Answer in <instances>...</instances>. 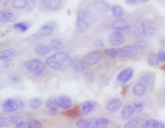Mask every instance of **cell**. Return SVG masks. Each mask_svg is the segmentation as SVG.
<instances>
[{
	"instance_id": "681fc988",
	"label": "cell",
	"mask_w": 165,
	"mask_h": 128,
	"mask_svg": "<svg viewBox=\"0 0 165 128\" xmlns=\"http://www.w3.org/2000/svg\"><path fill=\"white\" fill-rule=\"evenodd\" d=\"M153 128H165V124L162 122H156L153 126Z\"/></svg>"
},
{
	"instance_id": "ab89813d",
	"label": "cell",
	"mask_w": 165,
	"mask_h": 128,
	"mask_svg": "<svg viewBox=\"0 0 165 128\" xmlns=\"http://www.w3.org/2000/svg\"><path fill=\"white\" fill-rule=\"evenodd\" d=\"M97 119H87V127L86 128H97Z\"/></svg>"
},
{
	"instance_id": "f5cc1de1",
	"label": "cell",
	"mask_w": 165,
	"mask_h": 128,
	"mask_svg": "<svg viewBox=\"0 0 165 128\" xmlns=\"http://www.w3.org/2000/svg\"><path fill=\"white\" fill-rule=\"evenodd\" d=\"M35 4L33 1H30V3H29L28 1V5H27V7L28 10H32L34 8Z\"/></svg>"
},
{
	"instance_id": "ba28073f",
	"label": "cell",
	"mask_w": 165,
	"mask_h": 128,
	"mask_svg": "<svg viewBox=\"0 0 165 128\" xmlns=\"http://www.w3.org/2000/svg\"><path fill=\"white\" fill-rule=\"evenodd\" d=\"M125 36L120 31L112 33L109 37V41L110 44L115 46H119L122 45L125 42Z\"/></svg>"
},
{
	"instance_id": "484cf974",
	"label": "cell",
	"mask_w": 165,
	"mask_h": 128,
	"mask_svg": "<svg viewBox=\"0 0 165 128\" xmlns=\"http://www.w3.org/2000/svg\"><path fill=\"white\" fill-rule=\"evenodd\" d=\"M50 46L52 49L57 51H60L64 48L62 42L59 39H54L51 41Z\"/></svg>"
},
{
	"instance_id": "7a4b0ae2",
	"label": "cell",
	"mask_w": 165,
	"mask_h": 128,
	"mask_svg": "<svg viewBox=\"0 0 165 128\" xmlns=\"http://www.w3.org/2000/svg\"><path fill=\"white\" fill-rule=\"evenodd\" d=\"M94 17L91 12L80 10L77 13L76 25L79 28H85L93 23Z\"/></svg>"
},
{
	"instance_id": "277c9868",
	"label": "cell",
	"mask_w": 165,
	"mask_h": 128,
	"mask_svg": "<svg viewBox=\"0 0 165 128\" xmlns=\"http://www.w3.org/2000/svg\"><path fill=\"white\" fill-rule=\"evenodd\" d=\"M129 31L131 35L137 39H142L145 36L143 21H136L130 25Z\"/></svg>"
},
{
	"instance_id": "2e32d148",
	"label": "cell",
	"mask_w": 165,
	"mask_h": 128,
	"mask_svg": "<svg viewBox=\"0 0 165 128\" xmlns=\"http://www.w3.org/2000/svg\"><path fill=\"white\" fill-rule=\"evenodd\" d=\"M19 105L14 100L9 99L6 101L3 105V110L5 112H14L19 108Z\"/></svg>"
},
{
	"instance_id": "9f6ffc18",
	"label": "cell",
	"mask_w": 165,
	"mask_h": 128,
	"mask_svg": "<svg viewBox=\"0 0 165 128\" xmlns=\"http://www.w3.org/2000/svg\"><path fill=\"white\" fill-rule=\"evenodd\" d=\"M138 1H140V2H141V3H145L148 2V1H148V0H140Z\"/></svg>"
},
{
	"instance_id": "e0dca14e",
	"label": "cell",
	"mask_w": 165,
	"mask_h": 128,
	"mask_svg": "<svg viewBox=\"0 0 165 128\" xmlns=\"http://www.w3.org/2000/svg\"><path fill=\"white\" fill-rule=\"evenodd\" d=\"M135 110L134 107L131 105H127L124 107L121 113L122 119L124 120H127L131 119L134 113Z\"/></svg>"
},
{
	"instance_id": "30bf717a",
	"label": "cell",
	"mask_w": 165,
	"mask_h": 128,
	"mask_svg": "<svg viewBox=\"0 0 165 128\" xmlns=\"http://www.w3.org/2000/svg\"><path fill=\"white\" fill-rule=\"evenodd\" d=\"M130 25L123 18H118L115 20L111 25V28L117 31L129 30Z\"/></svg>"
},
{
	"instance_id": "8992f818",
	"label": "cell",
	"mask_w": 165,
	"mask_h": 128,
	"mask_svg": "<svg viewBox=\"0 0 165 128\" xmlns=\"http://www.w3.org/2000/svg\"><path fill=\"white\" fill-rule=\"evenodd\" d=\"M138 53V49L132 46L123 47L118 50L119 56L124 58H131L135 56Z\"/></svg>"
},
{
	"instance_id": "8d00e7d4",
	"label": "cell",
	"mask_w": 165,
	"mask_h": 128,
	"mask_svg": "<svg viewBox=\"0 0 165 128\" xmlns=\"http://www.w3.org/2000/svg\"><path fill=\"white\" fill-rule=\"evenodd\" d=\"M3 67L5 70H11L15 67V63L11 60H7L3 63Z\"/></svg>"
},
{
	"instance_id": "ffe728a7",
	"label": "cell",
	"mask_w": 165,
	"mask_h": 128,
	"mask_svg": "<svg viewBox=\"0 0 165 128\" xmlns=\"http://www.w3.org/2000/svg\"><path fill=\"white\" fill-rule=\"evenodd\" d=\"M94 6L98 12L105 13L108 11L109 6L103 1H95L94 2Z\"/></svg>"
},
{
	"instance_id": "bcb514c9",
	"label": "cell",
	"mask_w": 165,
	"mask_h": 128,
	"mask_svg": "<svg viewBox=\"0 0 165 128\" xmlns=\"http://www.w3.org/2000/svg\"><path fill=\"white\" fill-rule=\"evenodd\" d=\"M94 46L97 47H99V48H102V47H104L105 46L104 43L103 42V41L101 40V39H98L94 41Z\"/></svg>"
},
{
	"instance_id": "cb8c5ba5",
	"label": "cell",
	"mask_w": 165,
	"mask_h": 128,
	"mask_svg": "<svg viewBox=\"0 0 165 128\" xmlns=\"http://www.w3.org/2000/svg\"><path fill=\"white\" fill-rule=\"evenodd\" d=\"M45 105L50 111H57L58 109L57 99L56 98H51L48 99L45 103Z\"/></svg>"
},
{
	"instance_id": "6da1fadb",
	"label": "cell",
	"mask_w": 165,
	"mask_h": 128,
	"mask_svg": "<svg viewBox=\"0 0 165 128\" xmlns=\"http://www.w3.org/2000/svg\"><path fill=\"white\" fill-rule=\"evenodd\" d=\"M45 63L50 68L57 71H64L72 66V58L68 53L59 52L45 59Z\"/></svg>"
},
{
	"instance_id": "4dcf8cb0",
	"label": "cell",
	"mask_w": 165,
	"mask_h": 128,
	"mask_svg": "<svg viewBox=\"0 0 165 128\" xmlns=\"http://www.w3.org/2000/svg\"><path fill=\"white\" fill-rule=\"evenodd\" d=\"M42 104L41 100L37 98H33L29 100V105L32 109H38Z\"/></svg>"
},
{
	"instance_id": "7dc6e473",
	"label": "cell",
	"mask_w": 165,
	"mask_h": 128,
	"mask_svg": "<svg viewBox=\"0 0 165 128\" xmlns=\"http://www.w3.org/2000/svg\"><path fill=\"white\" fill-rule=\"evenodd\" d=\"M157 55L159 61L163 62H165V52L160 51L158 53Z\"/></svg>"
},
{
	"instance_id": "44dd1931",
	"label": "cell",
	"mask_w": 165,
	"mask_h": 128,
	"mask_svg": "<svg viewBox=\"0 0 165 128\" xmlns=\"http://www.w3.org/2000/svg\"><path fill=\"white\" fill-rule=\"evenodd\" d=\"M122 102L120 99H113L109 102L107 105V110L111 112L115 111L120 108V107L122 106Z\"/></svg>"
},
{
	"instance_id": "d590c367",
	"label": "cell",
	"mask_w": 165,
	"mask_h": 128,
	"mask_svg": "<svg viewBox=\"0 0 165 128\" xmlns=\"http://www.w3.org/2000/svg\"><path fill=\"white\" fill-rule=\"evenodd\" d=\"M10 122L17 126L23 122V120L21 117L19 116H11L9 117Z\"/></svg>"
},
{
	"instance_id": "f546056e",
	"label": "cell",
	"mask_w": 165,
	"mask_h": 128,
	"mask_svg": "<svg viewBox=\"0 0 165 128\" xmlns=\"http://www.w3.org/2000/svg\"><path fill=\"white\" fill-rule=\"evenodd\" d=\"M141 80L146 85H152L154 82V79L151 74L149 73L144 74L141 77Z\"/></svg>"
},
{
	"instance_id": "83f0119b",
	"label": "cell",
	"mask_w": 165,
	"mask_h": 128,
	"mask_svg": "<svg viewBox=\"0 0 165 128\" xmlns=\"http://www.w3.org/2000/svg\"><path fill=\"white\" fill-rule=\"evenodd\" d=\"M147 61L151 66H155L159 63L157 55L154 53H150L147 56Z\"/></svg>"
},
{
	"instance_id": "7c38bea8",
	"label": "cell",
	"mask_w": 165,
	"mask_h": 128,
	"mask_svg": "<svg viewBox=\"0 0 165 128\" xmlns=\"http://www.w3.org/2000/svg\"><path fill=\"white\" fill-rule=\"evenodd\" d=\"M53 31V28L48 25L43 26L41 28L40 30L34 34L32 38L34 40H38L42 37L50 35Z\"/></svg>"
},
{
	"instance_id": "f6af8a7d",
	"label": "cell",
	"mask_w": 165,
	"mask_h": 128,
	"mask_svg": "<svg viewBox=\"0 0 165 128\" xmlns=\"http://www.w3.org/2000/svg\"><path fill=\"white\" fill-rule=\"evenodd\" d=\"M84 77H85V80L88 82L89 83H91L92 82H93L94 79L93 76L91 74L89 73L88 72H87V73H86L85 74Z\"/></svg>"
},
{
	"instance_id": "7402d4cb",
	"label": "cell",
	"mask_w": 165,
	"mask_h": 128,
	"mask_svg": "<svg viewBox=\"0 0 165 128\" xmlns=\"http://www.w3.org/2000/svg\"><path fill=\"white\" fill-rule=\"evenodd\" d=\"M16 50L14 48H9L0 51V60H6L15 56Z\"/></svg>"
},
{
	"instance_id": "11a10c76",
	"label": "cell",
	"mask_w": 165,
	"mask_h": 128,
	"mask_svg": "<svg viewBox=\"0 0 165 128\" xmlns=\"http://www.w3.org/2000/svg\"><path fill=\"white\" fill-rule=\"evenodd\" d=\"M17 104L19 105V107L21 108H23V107H24V105H25L24 102L22 101H19V102L17 103Z\"/></svg>"
},
{
	"instance_id": "e575fe53",
	"label": "cell",
	"mask_w": 165,
	"mask_h": 128,
	"mask_svg": "<svg viewBox=\"0 0 165 128\" xmlns=\"http://www.w3.org/2000/svg\"><path fill=\"white\" fill-rule=\"evenodd\" d=\"M104 53L112 58H115L118 55V51L113 48H108L104 50Z\"/></svg>"
},
{
	"instance_id": "c3c4849f",
	"label": "cell",
	"mask_w": 165,
	"mask_h": 128,
	"mask_svg": "<svg viewBox=\"0 0 165 128\" xmlns=\"http://www.w3.org/2000/svg\"><path fill=\"white\" fill-rule=\"evenodd\" d=\"M20 79L19 76L18 75H14L11 76V77L10 78V80L11 81V83H16L19 82L20 81Z\"/></svg>"
},
{
	"instance_id": "db71d44e",
	"label": "cell",
	"mask_w": 165,
	"mask_h": 128,
	"mask_svg": "<svg viewBox=\"0 0 165 128\" xmlns=\"http://www.w3.org/2000/svg\"><path fill=\"white\" fill-rule=\"evenodd\" d=\"M160 43L161 46H165V37L161 38L160 39Z\"/></svg>"
},
{
	"instance_id": "7bdbcfd3",
	"label": "cell",
	"mask_w": 165,
	"mask_h": 128,
	"mask_svg": "<svg viewBox=\"0 0 165 128\" xmlns=\"http://www.w3.org/2000/svg\"><path fill=\"white\" fill-rule=\"evenodd\" d=\"M87 119H79L76 122V125L78 128H86Z\"/></svg>"
},
{
	"instance_id": "1f68e13d",
	"label": "cell",
	"mask_w": 165,
	"mask_h": 128,
	"mask_svg": "<svg viewBox=\"0 0 165 128\" xmlns=\"http://www.w3.org/2000/svg\"><path fill=\"white\" fill-rule=\"evenodd\" d=\"M109 124V121L105 117H100L98 119L97 127L98 128H107Z\"/></svg>"
},
{
	"instance_id": "4316f807",
	"label": "cell",
	"mask_w": 165,
	"mask_h": 128,
	"mask_svg": "<svg viewBox=\"0 0 165 128\" xmlns=\"http://www.w3.org/2000/svg\"><path fill=\"white\" fill-rule=\"evenodd\" d=\"M111 11L113 16L116 18H119L124 15V9L119 5H114L111 8Z\"/></svg>"
},
{
	"instance_id": "603a6c76",
	"label": "cell",
	"mask_w": 165,
	"mask_h": 128,
	"mask_svg": "<svg viewBox=\"0 0 165 128\" xmlns=\"http://www.w3.org/2000/svg\"><path fill=\"white\" fill-rule=\"evenodd\" d=\"M141 122V119L140 117H136L128 120L124 125V128H136L140 125Z\"/></svg>"
},
{
	"instance_id": "836d02e7",
	"label": "cell",
	"mask_w": 165,
	"mask_h": 128,
	"mask_svg": "<svg viewBox=\"0 0 165 128\" xmlns=\"http://www.w3.org/2000/svg\"><path fill=\"white\" fill-rule=\"evenodd\" d=\"M63 114L65 115L66 116L72 118H75L78 117L79 114H80L79 111L78 109L74 108L72 110H69L67 111L66 112H64Z\"/></svg>"
},
{
	"instance_id": "3957f363",
	"label": "cell",
	"mask_w": 165,
	"mask_h": 128,
	"mask_svg": "<svg viewBox=\"0 0 165 128\" xmlns=\"http://www.w3.org/2000/svg\"><path fill=\"white\" fill-rule=\"evenodd\" d=\"M25 67L28 70L35 76L42 75L45 68L44 63L38 59H33L26 62Z\"/></svg>"
},
{
	"instance_id": "b9f144b4",
	"label": "cell",
	"mask_w": 165,
	"mask_h": 128,
	"mask_svg": "<svg viewBox=\"0 0 165 128\" xmlns=\"http://www.w3.org/2000/svg\"><path fill=\"white\" fill-rule=\"evenodd\" d=\"M134 108L135 112L136 113H140L143 110V103L140 101H136L134 103Z\"/></svg>"
},
{
	"instance_id": "60d3db41",
	"label": "cell",
	"mask_w": 165,
	"mask_h": 128,
	"mask_svg": "<svg viewBox=\"0 0 165 128\" xmlns=\"http://www.w3.org/2000/svg\"><path fill=\"white\" fill-rule=\"evenodd\" d=\"M30 128H42L41 123L36 119H32L29 122Z\"/></svg>"
},
{
	"instance_id": "f1b7e54d",
	"label": "cell",
	"mask_w": 165,
	"mask_h": 128,
	"mask_svg": "<svg viewBox=\"0 0 165 128\" xmlns=\"http://www.w3.org/2000/svg\"><path fill=\"white\" fill-rule=\"evenodd\" d=\"M28 1L26 0H14L12 1V6L16 9H21L27 7Z\"/></svg>"
},
{
	"instance_id": "6f0895ef",
	"label": "cell",
	"mask_w": 165,
	"mask_h": 128,
	"mask_svg": "<svg viewBox=\"0 0 165 128\" xmlns=\"http://www.w3.org/2000/svg\"><path fill=\"white\" fill-rule=\"evenodd\" d=\"M160 69H161V70H162L165 71V64L161 66V68H160Z\"/></svg>"
},
{
	"instance_id": "d6a6232c",
	"label": "cell",
	"mask_w": 165,
	"mask_h": 128,
	"mask_svg": "<svg viewBox=\"0 0 165 128\" xmlns=\"http://www.w3.org/2000/svg\"><path fill=\"white\" fill-rule=\"evenodd\" d=\"M133 46H134L137 49H145L148 46V43L145 41L140 40L134 41L133 43Z\"/></svg>"
},
{
	"instance_id": "9c48e42d",
	"label": "cell",
	"mask_w": 165,
	"mask_h": 128,
	"mask_svg": "<svg viewBox=\"0 0 165 128\" xmlns=\"http://www.w3.org/2000/svg\"><path fill=\"white\" fill-rule=\"evenodd\" d=\"M133 71L131 68H124L117 75V79L120 82L125 83L129 82L133 78Z\"/></svg>"
},
{
	"instance_id": "ee69618b",
	"label": "cell",
	"mask_w": 165,
	"mask_h": 128,
	"mask_svg": "<svg viewBox=\"0 0 165 128\" xmlns=\"http://www.w3.org/2000/svg\"><path fill=\"white\" fill-rule=\"evenodd\" d=\"M9 120L4 117H0V128L7 127L9 125Z\"/></svg>"
},
{
	"instance_id": "d4e9b609",
	"label": "cell",
	"mask_w": 165,
	"mask_h": 128,
	"mask_svg": "<svg viewBox=\"0 0 165 128\" xmlns=\"http://www.w3.org/2000/svg\"><path fill=\"white\" fill-rule=\"evenodd\" d=\"M72 66L76 72H82L84 71L85 66L83 61L79 59L75 60L72 62Z\"/></svg>"
},
{
	"instance_id": "5bb4252c",
	"label": "cell",
	"mask_w": 165,
	"mask_h": 128,
	"mask_svg": "<svg viewBox=\"0 0 165 128\" xmlns=\"http://www.w3.org/2000/svg\"><path fill=\"white\" fill-rule=\"evenodd\" d=\"M59 107L63 110H68L72 105V100L71 98L67 95H61L57 99Z\"/></svg>"
},
{
	"instance_id": "f907efd6",
	"label": "cell",
	"mask_w": 165,
	"mask_h": 128,
	"mask_svg": "<svg viewBox=\"0 0 165 128\" xmlns=\"http://www.w3.org/2000/svg\"><path fill=\"white\" fill-rule=\"evenodd\" d=\"M15 128H30L29 122H23L16 126Z\"/></svg>"
},
{
	"instance_id": "f35d334b",
	"label": "cell",
	"mask_w": 165,
	"mask_h": 128,
	"mask_svg": "<svg viewBox=\"0 0 165 128\" xmlns=\"http://www.w3.org/2000/svg\"><path fill=\"white\" fill-rule=\"evenodd\" d=\"M156 122V120L154 119H149L147 120L141 125V128H151L153 127L154 123Z\"/></svg>"
},
{
	"instance_id": "8fae6325",
	"label": "cell",
	"mask_w": 165,
	"mask_h": 128,
	"mask_svg": "<svg viewBox=\"0 0 165 128\" xmlns=\"http://www.w3.org/2000/svg\"><path fill=\"white\" fill-rule=\"evenodd\" d=\"M143 23L145 36H152L156 33L157 27L153 21L146 20L143 21Z\"/></svg>"
},
{
	"instance_id": "74e56055",
	"label": "cell",
	"mask_w": 165,
	"mask_h": 128,
	"mask_svg": "<svg viewBox=\"0 0 165 128\" xmlns=\"http://www.w3.org/2000/svg\"><path fill=\"white\" fill-rule=\"evenodd\" d=\"M14 28L16 29H19L22 32H25L28 30V27L27 24L24 22H17L14 24Z\"/></svg>"
},
{
	"instance_id": "816d5d0a",
	"label": "cell",
	"mask_w": 165,
	"mask_h": 128,
	"mask_svg": "<svg viewBox=\"0 0 165 128\" xmlns=\"http://www.w3.org/2000/svg\"><path fill=\"white\" fill-rule=\"evenodd\" d=\"M138 1L137 0H128L126 1V3L127 4H129L131 6H136L138 4Z\"/></svg>"
},
{
	"instance_id": "4fadbf2b",
	"label": "cell",
	"mask_w": 165,
	"mask_h": 128,
	"mask_svg": "<svg viewBox=\"0 0 165 128\" xmlns=\"http://www.w3.org/2000/svg\"><path fill=\"white\" fill-rule=\"evenodd\" d=\"M41 3L44 8L54 11L59 10L62 4L60 0H42Z\"/></svg>"
},
{
	"instance_id": "d6986e66",
	"label": "cell",
	"mask_w": 165,
	"mask_h": 128,
	"mask_svg": "<svg viewBox=\"0 0 165 128\" xmlns=\"http://www.w3.org/2000/svg\"><path fill=\"white\" fill-rule=\"evenodd\" d=\"M147 88L145 84L143 83H138L133 86L132 92L133 94L137 96H141L145 94Z\"/></svg>"
},
{
	"instance_id": "5b68a950",
	"label": "cell",
	"mask_w": 165,
	"mask_h": 128,
	"mask_svg": "<svg viewBox=\"0 0 165 128\" xmlns=\"http://www.w3.org/2000/svg\"><path fill=\"white\" fill-rule=\"evenodd\" d=\"M101 58V53L100 51H92L85 55L84 58V63L89 65L98 64Z\"/></svg>"
},
{
	"instance_id": "ac0fdd59",
	"label": "cell",
	"mask_w": 165,
	"mask_h": 128,
	"mask_svg": "<svg viewBox=\"0 0 165 128\" xmlns=\"http://www.w3.org/2000/svg\"><path fill=\"white\" fill-rule=\"evenodd\" d=\"M15 19V16L11 12L6 10L0 11V22H11Z\"/></svg>"
},
{
	"instance_id": "9a60e30c",
	"label": "cell",
	"mask_w": 165,
	"mask_h": 128,
	"mask_svg": "<svg viewBox=\"0 0 165 128\" xmlns=\"http://www.w3.org/2000/svg\"><path fill=\"white\" fill-rule=\"evenodd\" d=\"M51 50L50 46L42 43H37L34 46L35 52L40 56H45L51 52Z\"/></svg>"
},
{
	"instance_id": "52a82bcc",
	"label": "cell",
	"mask_w": 165,
	"mask_h": 128,
	"mask_svg": "<svg viewBox=\"0 0 165 128\" xmlns=\"http://www.w3.org/2000/svg\"><path fill=\"white\" fill-rule=\"evenodd\" d=\"M97 105V102L94 100H89L84 102L79 107V111L80 114L88 115L94 109Z\"/></svg>"
}]
</instances>
